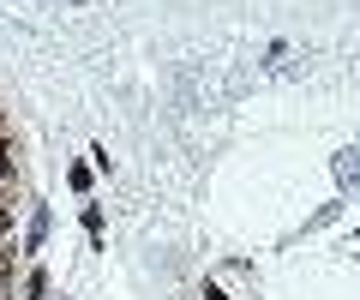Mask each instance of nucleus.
<instances>
[{"label": "nucleus", "mask_w": 360, "mask_h": 300, "mask_svg": "<svg viewBox=\"0 0 360 300\" xmlns=\"http://www.w3.org/2000/svg\"><path fill=\"white\" fill-rule=\"evenodd\" d=\"M18 181V150H13V138H0V186H13Z\"/></svg>", "instance_id": "obj_1"}, {"label": "nucleus", "mask_w": 360, "mask_h": 300, "mask_svg": "<svg viewBox=\"0 0 360 300\" xmlns=\"http://www.w3.org/2000/svg\"><path fill=\"white\" fill-rule=\"evenodd\" d=\"M42 240H49V210H42V204H37V216H30V235H25V247H30V252H37V247H42Z\"/></svg>", "instance_id": "obj_2"}, {"label": "nucleus", "mask_w": 360, "mask_h": 300, "mask_svg": "<svg viewBox=\"0 0 360 300\" xmlns=\"http://www.w3.org/2000/svg\"><path fill=\"white\" fill-rule=\"evenodd\" d=\"M25 294H30V300H42V294H49V276L30 270V276H25Z\"/></svg>", "instance_id": "obj_3"}, {"label": "nucleus", "mask_w": 360, "mask_h": 300, "mask_svg": "<svg viewBox=\"0 0 360 300\" xmlns=\"http://www.w3.org/2000/svg\"><path fill=\"white\" fill-rule=\"evenodd\" d=\"M205 300H229V294H222V288H217V282H205Z\"/></svg>", "instance_id": "obj_4"}]
</instances>
